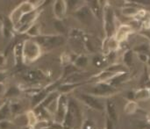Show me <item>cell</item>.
I'll use <instances>...</instances> for the list:
<instances>
[{
    "instance_id": "cell-21",
    "label": "cell",
    "mask_w": 150,
    "mask_h": 129,
    "mask_svg": "<svg viewBox=\"0 0 150 129\" xmlns=\"http://www.w3.org/2000/svg\"><path fill=\"white\" fill-rule=\"evenodd\" d=\"M82 129H94V128H93V125H92L91 122L86 121V122L83 124V128Z\"/></svg>"
},
{
    "instance_id": "cell-28",
    "label": "cell",
    "mask_w": 150,
    "mask_h": 129,
    "mask_svg": "<svg viewBox=\"0 0 150 129\" xmlns=\"http://www.w3.org/2000/svg\"><path fill=\"white\" fill-rule=\"evenodd\" d=\"M149 80H150V75H149Z\"/></svg>"
},
{
    "instance_id": "cell-10",
    "label": "cell",
    "mask_w": 150,
    "mask_h": 129,
    "mask_svg": "<svg viewBox=\"0 0 150 129\" xmlns=\"http://www.w3.org/2000/svg\"><path fill=\"white\" fill-rule=\"evenodd\" d=\"M11 114L10 105L4 104L0 107V121L2 120H7V117Z\"/></svg>"
},
{
    "instance_id": "cell-20",
    "label": "cell",
    "mask_w": 150,
    "mask_h": 129,
    "mask_svg": "<svg viewBox=\"0 0 150 129\" xmlns=\"http://www.w3.org/2000/svg\"><path fill=\"white\" fill-rule=\"evenodd\" d=\"M138 58L140 59V61H142V62H148L149 57L148 56V55L146 54H138Z\"/></svg>"
},
{
    "instance_id": "cell-25",
    "label": "cell",
    "mask_w": 150,
    "mask_h": 129,
    "mask_svg": "<svg viewBox=\"0 0 150 129\" xmlns=\"http://www.w3.org/2000/svg\"><path fill=\"white\" fill-rule=\"evenodd\" d=\"M148 63H149V65H150V58H149V61H148Z\"/></svg>"
},
{
    "instance_id": "cell-8",
    "label": "cell",
    "mask_w": 150,
    "mask_h": 129,
    "mask_svg": "<svg viewBox=\"0 0 150 129\" xmlns=\"http://www.w3.org/2000/svg\"><path fill=\"white\" fill-rule=\"evenodd\" d=\"M25 116L27 119V127L29 128H34L36 126V124L38 123V118H37V115L35 114V113L32 110H29L26 112Z\"/></svg>"
},
{
    "instance_id": "cell-5",
    "label": "cell",
    "mask_w": 150,
    "mask_h": 129,
    "mask_svg": "<svg viewBox=\"0 0 150 129\" xmlns=\"http://www.w3.org/2000/svg\"><path fill=\"white\" fill-rule=\"evenodd\" d=\"M150 99V89L143 88L136 91L134 93V99L136 102H143L147 101Z\"/></svg>"
},
{
    "instance_id": "cell-19",
    "label": "cell",
    "mask_w": 150,
    "mask_h": 129,
    "mask_svg": "<svg viewBox=\"0 0 150 129\" xmlns=\"http://www.w3.org/2000/svg\"><path fill=\"white\" fill-rule=\"evenodd\" d=\"M7 91V88L4 83H0V98L3 96H5V93Z\"/></svg>"
},
{
    "instance_id": "cell-24",
    "label": "cell",
    "mask_w": 150,
    "mask_h": 129,
    "mask_svg": "<svg viewBox=\"0 0 150 129\" xmlns=\"http://www.w3.org/2000/svg\"><path fill=\"white\" fill-rule=\"evenodd\" d=\"M5 78V76L2 73H0V83H3V80Z\"/></svg>"
},
{
    "instance_id": "cell-27",
    "label": "cell",
    "mask_w": 150,
    "mask_h": 129,
    "mask_svg": "<svg viewBox=\"0 0 150 129\" xmlns=\"http://www.w3.org/2000/svg\"><path fill=\"white\" fill-rule=\"evenodd\" d=\"M30 129H37V128H30Z\"/></svg>"
},
{
    "instance_id": "cell-23",
    "label": "cell",
    "mask_w": 150,
    "mask_h": 129,
    "mask_svg": "<svg viewBox=\"0 0 150 129\" xmlns=\"http://www.w3.org/2000/svg\"><path fill=\"white\" fill-rule=\"evenodd\" d=\"M106 129H114L113 123H112V121L110 119H107V121H106Z\"/></svg>"
},
{
    "instance_id": "cell-1",
    "label": "cell",
    "mask_w": 150,
    "mask_h": 129,
    "mask_svg": "<svg viewBox=\"0 0 150 129\" xmlns=\"http://www.w3.org/2000/svg\"><path fill=\"white\" fill-rule=\"evenodd\" d=\"M41 55L40 46L36 41L25 40L22 47V59L25 62H32L37 60Z\"/></svg>"
},
{
    "instance_id": "cell-22",
    "label": "cell",
    "mask_w": 150,
    "mask_h": 129,
    "mask_svg": "<svg viewBox=\"0 0 150 129\" xmlns=\"http://www.w3.org/2000/svg\"><path fill=\"white\" fill-rule=\"evenodd\" d=\"M6 64V59L4 55H0V67H4Z\"/></svg>"
},
{
    "instance_id": "cell-4",
    "label": "cell",
    "mask_w": 150,
    "mask_h": 129,
    "mask_svg": "<svg viewBox=\"0 0 150 129\" xmlns=\"http://www.w3.org/2000/svg\"><path fill=\"white\" fill-rule=\"evenodd\" d=\"M114 88L107 84H99L94 88V94L97 96H107L114 92Z\"/></svg>"
},
{
    "instance_id": "cell-2",
    "label": "cell",
    "mask_w": 150,
    "mask_h": 129,
    "mask_svg": "<svg viewBox=\"0 0 150 129\" xmlns=\"http://www.w3.org/2000/svg\"><path fill=\"white\" fill-rule=\"evenodd\" d=\"M132 31H133V28L129 25H121V26H120L118 30H117L116 35H115V40L119 43L121 42V41L126 40Z\"/></svg>"
},
{
    "instance_id": "cell-13",
    "label": "cell",
    "mask_w": 150,
    "mask_h": 129,
    "mask_svg": "<svg viewBox=\"0 0 150 129\" xmlns=\"http://www.w3.org/2000/svg\"><path fill=\"white\" fill-rule=\"evenodd\" d=\"M124 63L127 66H130L133 62V51L132 50H127L123 56Z\"/></svg>"
},
{
    "instance_id": "cell-14",
    "label": "cell",
    "mask_w": 150,
    "mask_h": 129,
    "mask_svg": "<svg viewBox=\"0 0 150 129\" xmlns=\"http://www.w3.org/2000/svg\"><path fill=\"white\" fill-rule=\"evenodd\" d=\"M20 93V91L16 88V87H11L9 89H7V91L5 93V96L6 98H14V97H17L18 96Z\"/></svg>"
},
{
    "instance_id": "cell-17",
    "label": "cell",
    "mask_w": 150,
    "mask_h": 129,
    "mask_svg": "<svg viewBox=\"0 0 150 129\" xmlns=\"http://www.w3.org/2000/svg\"><path fill=\"white\" fill-rule=\"evenodd\" d=\"M14 124L11 121L7 120H2L0 121V129H12Z\"/></svg>"
},
{
    "instance_id": "cell-15",
    "label": "cell",
    "mask_w": 150,
    "mask_h": 129,
    "mask_svg": "<svg viewBox=\"0 0 150 129\" xmlns=\"http://www.w3.org/2000/svg\"><path fill=\"white\" fill-rule=\"evenodd\" d=\"M87 64H88V58L86 56H83V55L78 57L76 61V65L77 67H80V68L85 67Z\"/></svg>"
},
{
    "instance_id": "cell-26",
    "label": "cell",
    "mask_w": 150,
    "mask_h": 129,
    "mask_svg": "<svg viewBox=\"0 0 150 129\" xmlns=\"http://www.w3.org/2000/svg\"><path fill=\"white\" fill-rule=\"evenodd\" d=\"M2 27V23H1V21H0V28Z\"/></svg>"
},
{
    "instance_id": "cell-11",
    "label": "cell",
    "mask_w": 150,
    "mask_h": 129,
    "mask_svg": "<svg viewBox=\"0 0 150 129\" xmlns=\"http://www.w3.org/2000/svg\"><path fill=\"white\" fill-rule=\"evenodd\" d=\"M138 12H139V10L132 6H127L122 9V13L126 17H134L138 14Z\"/></svg>"
},
{
    "instance_id": "cell-16",
    "label": "cell",
    "mask_w": 150,
    "mask_h": 129,
    "mask_svg": "<svg viewBox=\"0 0 150 129\" xmlns=\"http://www.w3.org/2000/svg\"><path fill=\"white\" fill-rule=\"evenodd\" d=\"M108 47L112 51H114V50H116L119 47V42L115 40V38H112L109 40V42H108Z\"/></svg>"
},
{
    "instance_id": "cell-18",
    "label": "cell",
    "mask_w": 150,
    "mask_h": 129,
    "mask_svg": "<svg viewBox=\"0 0 150 129\" xmlns=\"http://www.w3.org/2000/svg\"><path fill=\"white\" fill-rule=\"evenodd\" d=\"M54 26L57 29V31H59L61 33H64L65 32V26H64V25L61 21H55L54 22Z\"/></svg>"
},
{
    "instance_id": "cell-6",
    "label": "cell",
    "mask_w": 150,
    "mask_h": 129,
    "mask_svg": "<svg viewBox=\"0 0 150 129\" xmlns=\"http://www.w3.org/2000/svg\"><path fill=\"white\" fill-rule=\"evenodd\" d=\"M66 11V4L64 1H56L54 5V12L57 18H62Z\"/></svg>"
},
{
    "instance_id": "cell-12",
    "label": "cell",
    "mask_w": 150,
    "mask_h": 129,
    "mask_svg": "<svg viewBox=\"0 0 150 129\" xmlns=\"http://www.w3.org/2000/svg\"><path fill=\"white\" fill-rule=\"evenodd\" d=\"M26 34L29 35L30 37H38L40 35V27L37 24H33L31 26V27L28 29V31L26 32Z\"/></svg>"
},
{
    "instance_id": "cell-7",
    "label": "cell",
    "mask_w": 150,
    "mask_h": 129,
    "mask_svg": "<svg viewBox=\"0 0 150 129\" xmlns=\"http://www.w3.org/2000/svg\"><path fill=\"white\" fill-rule=\"evenodd\" d=\"M106 109H107V113L109 116V119L112 121H117L118 120V113H117V110L115 107V105L113 104V102L109 101L106 105Z\"/></svg>"
},
{
    "instance_id": "cell-3",
    "label": "cell",
    "mask_w": 150,
    "mask_h": 129,
    "mask_svg": "<svg viewBox=\"0 0 150 129\" xmlns=\"http://www.w3.org/2000/svg\"><path fill=\"white\" fill-rule=\"evenodd\" d=\"M81 96H82L83 101L90 107H91L95 110H99V111L103 110V108H104L103 105L95 97L91 96V95H85V94H82Z\"/></svg>"
},
{
    "instance_id": "cell-9",
    "label": "cell",
    "mask_w": 150,
    "mask_h": 129,
    "mask_svg": "<svg viewBox=\"0 0 150 129\" xmlns=\"http://www.w3.org/2000/svg\"><path fill=\"white\" fill-rule=\"evenodd\" d=\"M138 109V103L134 100H129L125 107H124V112L126 114H128V115H131V114H134Z\"/></svg>"
}]
</instances>
